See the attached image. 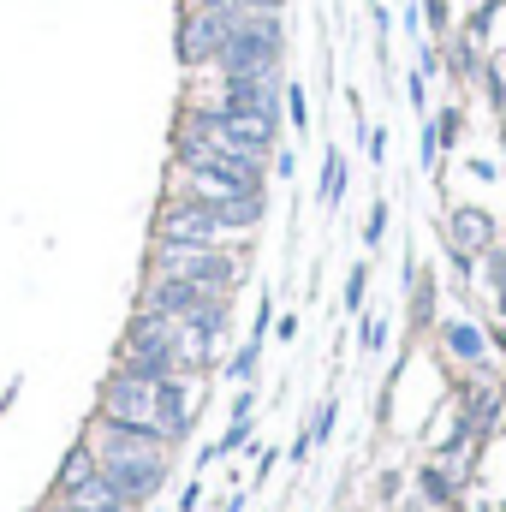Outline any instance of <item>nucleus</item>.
Segmentation results:
<instances>
[{
	"mask_svg": "<svg viewBox=\"0 0 506 512\" xmlns=\"http://www.w3.org/2000/svg\"><path fill=\"white\" fill-rule=\"evenodd\" d=\"M179 6H245V0H179Z\"/></svg>",
	"mask_w": 506,
	"mask_h": 512,
	"instance_id": "4be33fe9",
	"label": "nucleus"
},
{
	"mask_svg": "<svg viewBox=\"0 0 506 512\" xmlns=\"http://www.w3.org/2000/svg\"><path fill=\"white\" fill-rule=\"evenodd\" d=\"M399 512H417V507H399Z\"/></svg>",
	"mask_w": 506,
	"mask_h": 512,
	"instance_id": "5701e85b",
	"label": "nucleus"
},
{
	"mask_svg": "<svg viewBox=\"0 0 506 512\" xmlns=\"http://www.w3.org/2000/svg\"><path fill=\"white\" fill-rule=\"evenodd\" d=\"M495 239H501V227H495L489 209H453V221H447V245L453 251L477 256V251H489Z\"/></svg>",
	"mask_w": 506,
	"mask_h": 512,
	"instance_id": "9d476101",
	"label": "nucleus"
},
{
	"mask_svg": "<svg viewBox=\"0 0 506 512\" xmlns=\"http://www.w3.org/2000/svg\"><path fill=\"white\" fill-rule=\"evenodd\" d=\"M286 126L298 131V137H310V102H304V90L286 78Z\"/></svg>",
	"mask_w": 506,
	"mask_h": 512,
	"instance_id": "dca6fc26",
	"label": "nucleus"
},
{
	"mask_svg": "<svg viewBox=\"0 0 506 512\" xmlns=\"http://www.w3.org/2000/svg\"><path fill=\"white\" fill-rule=\"evenodd\" d=\"M346 512H358V507H346Z\"/></svg>",
	"mask_w": 506,
	"mask_h": 512,
	"instance_id": "b1692460",
	"label": "nucleus"
},
{
	"mask_svg": "<svg viewBox=\"0 0 506 512\" xmlns=\"http://www.w3.org/2000/svg\"><path fill=\"white\" fill-rule=\"evenodd\" d=\"M245 251L239 245H155L149 251V274H173V280H191V286H209V292H239L245 280Z\"/></svg>",
	"mask_w": 506,
	"mask_h": 512,
	"instance_id": "7ed1b4c3",
	"label": "nucleus"
},
{
	"mask_svg": "<svg viewBox=\"0 0 506 512\" xmlns=\"http://www.w3.org/2000/svg\"><path fill=\"white\" fill-rule=\"evenodd\" d=\"M274 173H280V179H292V173H298V161H292V149H274Z\"/></svg>",
	"mask_w": 506,
	"mask_h": 512,
	"instance_id": "aec40b11",
	"label": "nucleus"
},
{
	"mask_svg": "<svg viewBox=\"0 0 506 512\" xmlns=\"http://www.w3.org/2000/svg\"><path fill=\"white\" fill-rule=\"evenodd\" d=\"M286 48H292L286 12H239L215 54V72H280Z\"/></svg>",
	"mask_w": 506,
	"mask_h": 512,
	"instance_id": "f03ea898",
	"label": "nucleus"
},
{
	"mask_svg": "<svg viewBox=\"0 0 506 512\" xmlns=\"http://www.w3.org/2000/svg\"><path fill=\"white\" fill-rule=\"evenodd\" d=\"M381 233H387V203H376V209H370V227H364V239L376 245Z\"/></svg>",
	"mask_w": 506,
	"mask_h": 512,
	"instance_id": "6ab92c4d",
	"label": "nucleus"
},
{
	"mask_svg": "<svg viewBox=\"0 0 506 512\" xmlns=\"http://www.w3.org/2000/svg\"><path fill=\"white\" fill-rule=\"evenodd\" d=\"M120 364L137 370V376H191L185 364H179V346H173V316H161V310H143L137 304V316L126 322V340H120Z\"/></svg>",
	"mask_w": 506,
	"mask_h": 512,
	"instance_id": "20e7f679",
	"label": "nucleus"
},
{
	"mask_svg": "<svg viewBox=\"0 0 506 512\" xmlns=\"http://www.w3.org/2000/svg\"><path fill=\"white\" fill-rule=\"evenodd\" d=\"M364 286H370V268L358 262V268H352V280H346V310H364Z\"/></svg>",
	"mask_w": 506,
	"mask_h": 512,
	"instance_id": "f3484780",
	"label": "nucleus"
},
{
	"mask_svg": "<svg viewBox=\"0 0 506 512\" xmlns=\"http://www.w3.org/2000/svg\"><path fill=\"white\" fill-rule=\"evenodd\" d=\"M84 477H96V453H90V441L66 453V465H60V483H54V489H78Z\"/></svg>",
	"mask_w": 506,
	"mask_h": 512,
	"instance_id": "ddd939ff",
	"label": "nucleus"
},
{
	"mask_svg": "<svg viewBox=\"0 0 506 512\" xmlns=\"http://www.w3.org/2000/svg\"><path fill=\"white\" fill-rule=\"evenodd\" d=\"M441 346L465 364V370H483V328L477 322H465V316H453L447 328H441Z\"/></svg>",
	"mask_w": 506,
	"mask_h": 512,
	"instance_id": "9b49d317",
	"label": "nucleus"
},
{
	"mask_svg": "<svg viewBox=\"0 0 506 512\" xmlns=\"http://www.w3.org/2000/svg\"><path fill=\"white\" fill-rule=\"evenodd\" d=\"M96 417H114V423H131V429H155L167 441V429H161V382L155 376H137L126 364L102 382V411Z\"/></svg>",
	"mask_w": 506,
	"mask_h": 512,
	"instance_id": "6e6552de",
	"label": "nucleus"
},
{
	"mask_svg": "<svg viewBox=\"0 0 506 512\" xmlns=\"http://www.w3.org/2000/svg\"><path fill=\"white\" fill-rule=\"evenodd\" d=\"M233 239H245V233H233L215 209H203L191 197L167 191L155 209V245H233Z\"/></svg>",
	"mask_w": 506,
	"mask_h": 512,
	"instance_id": "0eeeda50",
	"label": "nucleus"
},
{
	"mask_svg": "<svg viewBox=\"0 0 506 512\" xmlns=\"http://www.w3.org/2000/svg\"><path fill=\"white\" fill-rule=\"evenodd\" d=\"M227 370H233V376H239V382H245V376H251V370H256V340H251V346H245V352H239V358H233V364H227Z\"/></svg>",
	"mask_w": 506,
	"mask_h": 512,
	"instance_id": "a211bd4d",
	"label": "nucleus"
},
{
	"mask_svg": "<svg viewBox=\"0 0 506 512\" xmlns=\"http://www.w3.org/2000/svg\"><path fill=\"white\" fill-rule=\"evenodd\" d=\"M143 310H161L173 322H203L215 334H227V292H209V286H191V280H173V274H149L143 280Z\"/></svg>",
	"mask_w": 506,
	"mask_h": 512,
	"instance_id": "39448f33",
	"label": "nucleus"
},
{
	"mask_svg": "<svg viewBox=\"0 0 506 512\" xmlns=\"http://www.w3.org/2000/svg\"><path fill=\"white\" fill-rule=\"evenodd\" d=\"M417 489H423V501H429V507H441V512L459 501V477H453L447 465H435V459H423V465H417Z\"/></svg>",
	"mask_w": 506,
	"mask_h": 512,
	"instance_id": "f8f14e48",
	"label": "nucleus"
},
{
	"mask_svg": "<svg viewBox=\"0 0 506 512\" xmlns=\"http://www.w3.org/2000/svg\"><path fill=\"white\" fill-rule=\"evenodd\" d=\"M376 6H381V0H376Z\"/></svg>",
	"mask_w": 506,
	"mask_h": 512,
	"instance_id": "393cba45",
	"label": "nucleus"
},
{
	"mask_svg": "<svg viewBox=\"0 0 506 512\" xmlns=\"http://www.w3.org/2000/svg\"><path fill=\"white\" fill-rule=\"evenodd\" d=\"M245 12H286V0H245Z\"/></svg>",
	"mask_w": 506,
	"mask_h": 512,
	"instance_id": "412c9836",
	"label": "nucleus"
},
{
	"mask_svg": "<svg viewBox=\"0 0 506 512\" xmlns=\"http://www.w3.org/2000/svg\"><path fill=\"white\" fill-rule=\"evenodd\" d=\"M435 54H441V72H447L453 84H477V72H483V54H489V48H483L465 24H453V30L435 42Z\"/></svg>",
	"mask_w": 506,
	"mask_h": 512,
	"instance_id": "1a4fd4ad",
	"label": "nucleus"
},
{
	"mask_svg": "<svg viewBox=\"0 0 506 512\" xmlns=\"http://www.w3.org/2000/svg\"><path fill=\"white\" fill-rule=\"evenodd\" d=\"M429 131H435V149H459V137H465V114H459V102L441 108V114H429Z\"/></svg>",
	"mask_w": 506,
	"mask_h": 512,
	"instance_id": "4468645a",
	"label": "nucleus"
},
{
	"mask_svg": "<svg viewBox=\"0 0 506 512\" xmlns=\"http://www.w3.org/2000/svg\"><path fill=\"white\" fill-rule=\"evenodd\" d=\"M239 12H245V6H179V24H173V54H179V66H185V72L215 66V54H221V42H227V30H233Z\"/></svg>",
	"mask_w": 506,
	"mask_h": 512,
	"instance_id": "423d86ee",
	"label": "nucleus"
},
{
	"mask_svg": "<svg viewBox=\"0 0 506 512\" xmlns=\"http://www.w3.org/2000/svg\"><path fill=\"white\" fill-rule=\"evenodd\" d=\"M340 191H346V155L328 149V161H322V203H340Z\"/></svg>",
	"mask_w": 506,
	"mask_h": 512,
	"instance_id": "2eb2a0df",
	"label": "nucleus"
},
{
	"mask_svg": "<svg viewBox=\"0 0 506 512\" xmlns=\"http://www.w3.org/2000/svg\"><path fill=\"white\" fill-rule=\"evenodd\" d=\"M90 453H96V471L126 495L131 507H149L167 483V465H173V441H161L155 429H131L114 417H96L90 423Z\"/></svg>",
	"mask_w": 506,
	"mask_h": 512,
	"instance_id": "f257e3e1",
	"label": "nucleus"
}]
</instances>
